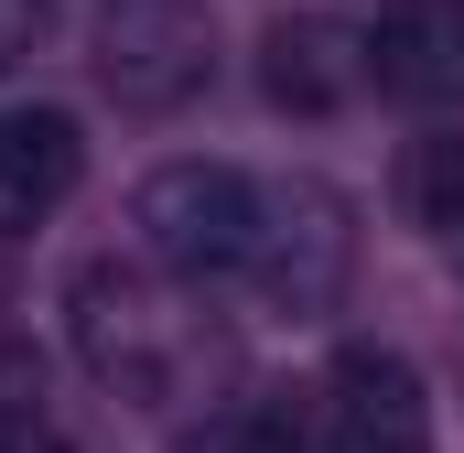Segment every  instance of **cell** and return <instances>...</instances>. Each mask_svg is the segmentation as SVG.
Masks as SVG:
<instances>
[{
    "mask_svg": "<svg viewBox=\"0 0 464 453\" xmlns=\"http://www.w3.org/2000/svg\"><path fill=\"white\" fill-rule=\"evenodd\" d=\"M314 400L346 432V453H432V400H421L411 356H389V345H335Z\"/></svg>",
    "mask_w": 464,
    "mask_h": 453,
    "instance_id": "5",
    "label": "cell"
},
{
    "mask_svg": "<svg viewBox=\"0 0 464 453\" xmlns=\"http://www.w3.org/2000/svg\"><path fill=\"white\" fill-rule=\"evenodd\" d=\"M65 335L87 356V378H109L119 400H162L173 389V324H162L151 281L119 270V259H87L65 281Z\"/></svg>",
    "mask_w": 464,
    "mask_h": 453,
    "instance_id": "4",
    "label": "cell"
},
{
    "mask_svg": "<svg viewBox=\"0 0 464 453\" xmlns=\"http://www.w3.org/2000/svg\"><path fill=\"white\" fill-rule=\"evenodd\" d=\"M346 270H356V206L324 184V173H281L259 184V237H248V292L259 313L281 324H324L346 303Z\"/></svg>",
    "mask_w": 464,
    "mask_h": 453,
    "instance_id": "1",
    "label": "cell"
},
{
    "mask_svg": "<svg viewBox=\"0 0 464 453\" xmlns=\"http://www.w3.org/2000/svg\"><path fill=\"white\" fill-rule=\"evenodd\" d=\"M237 453H346V432L324 421V400H270L237 421Z\"/></svg>",
    "mask_w": 464,
    "mask_h": 453,
    "instance_id": "10",
    "label": "cell"
},
{
    "mask_svg": "<svg viewBox=\"0 0 464 453\" xmlns=\"http://www.w3.org/2000/svg\"><path fill=\"white\" fill-rule=\"evenodd\" d=\"M87 173V130L65 109H0V237L44 226Z\"/></svg>",
    "mask_w": 464,
    "mask_h": 453,
    "instance_id": "7",
    "label": "cell"
},
{
    "mask_svg": "<svg viewBox=\"0 0 464 453\" xmlns=\"http://www.w3.org/2000/svg\"><path fill=\"white\" fill-rule=\"evenodd\" d=\"M0 453H33V443H22V421H11V410H0Z\"/></svg>",
    "mask_w": 464,
    "mask_h": 453,
    "instance_id": "12",
    "label": "cell"
},
{
    "mask_svg": "<svg viewBox=\"0 0 464 453\" xmlns=\"http://www.w3.org/2000/svg\"><path fill=\"white\" fill-rule=\"evenodd\" d=\"M259 87L292 119H335L367 98V43L335 33V22H270L259 33Z\"/></svg>",
    "mask_w": 464,
    "mask_h": 453,
    "instance_id": "8",
    "label": "cell"
},
{
    "mask_svg": "<svg viewBox=\"0 0 464 453\" xmlns=\"http://www.w3.org/2000/svg\"><path fill=\"white\" fill-rule=\"evenodd\" d=\"M130 237L173 281H237L248 270V237H259V184L237 162H162L130 195Z\"/></svg>",
    "mask_w": 464,
    "mask_h": 453,
    "instance_id": "2",
    "label": "cell"
},
{
    "mask_svg": "<svg viewBox=\"0 0 464 453\" xmlns=\"http://www.w3.org/2000/svg\"><path fill=\"white\" fill-rule=\"evenodd\" d=\"M98 76L119 109H184L217 76V11L206 0H98Z\"/></svg>",
    "mask_w": 464,
    "mask_h": 453,
    "instance_id": "3",
    "label": "cell"
},
{
    "mask_svg": "<svg viewBox=\"0 0 464 453\" xmlns=\"http://www.w3.org/2000/svg\"><path fill=\"white\" fill-rule=\"evenodd\" d=\"M367 87L400 109H464V0H389L367 33Z\"/></svg>",
    "mask_w": 464,
    "mask_h": 453,
    "instance_id": "6",
    "label": "cell"
},
{
    "mask_svg": "<svg viewBox=\"0 0 464 453\" xmlns=\"http://www.w3.org/2000/svg\"><path fill=\"white\" fill-rule=\"evenodd\" d=\"M44 22H54V0H0V76L44 43Z\"/></svg>",
    "mask_w": 464,
    "mask_h": 453,
    "instance_id": "11",
    "label": "cell"
},
{
    "mask_svg": "<svg viewBox=\"0 0 464 453\" xmlns=\"http://www.w3.org/2000/svg\"><path fill=\"white\" fill-rule=\"evenodd\" d=\"M400 206H411V226L454 237V226H464V140H411V162H400Z\"/></svg>",
    "mask_w": 464,
    "mask_h": 453,
    "instance_id": "9",
    "label": "cell"
}]
</instances>
